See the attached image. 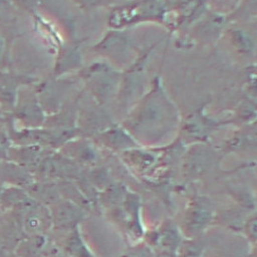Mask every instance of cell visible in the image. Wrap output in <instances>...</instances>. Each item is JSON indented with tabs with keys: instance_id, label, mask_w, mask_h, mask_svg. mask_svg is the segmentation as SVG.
<instances>
[{
	"instance_id": "6da1fadb",
	"label": "cell",
	"mask_w": 257,
	"mask_h": 257,
	"mask_svg": "<svg viewBox=\"0 0 257 257\" xmlns=\"http://www.w3.org/2000/svg\"><path fill=\"white\" fill-rule=\"evenodd\" d=\"M215 209L212 201L202 195H196L189 201L184 213L181 231L185 238L200 237L212 224Z\"/></svg>"
},
{
	"instance_id": "7a4b0ae2",
	"label": "cell",
	"mask_w": 257,
	"mask_h": 257,
	"mask_svg": "<svg viewBox=\"0 0 257 257\" xmlns=\"http://www.w3.org/2000/svg\"><path fill=\"white\" fill-rule=\"evenodd\" d=\"M184 238L181 228L171 219L164 220L157 229L145 233L143 237L144 242L154 250L159 248L172 252H177Z\"/></svg>"
},
{
	"instance_id": "3957f363",
	"label": "cell",
	"mask_w": 257,
	"mask_h": 257,
	"mask_svg": "<svg viewBox=\"0 0 257 257\" xmlns=\"http://www.w3.org/2000/svg\"><path fill=\"white\" fill-rule=\"evenodd\" d=\"M122 215L128 235L135 240L142 239L145 231L141 221V199L139 195L127 191L121 203Z\"/></svg>"
},
{
	"instance_id": "277c9868",
	"label": "cell",
	"mask_w": 257,
	"mask_h": 257,
	"mask_svg": "<svg viewBox=\"0 0 257 257\" xmlns=\"http://www.w3.org/2000/svg\"><path fill=\"white\" fill-rule=\"evenodd\" d=\"M176 253L178 257H204L205 244L200 237L184 238Z\"/></svg>"
},
{
	"instance_id": "5b68a950",
	"label": "cell",
	"mask_w": 257,
	"mask_h": 257,
	"mask_svg": "<svg viewBox=\"0 0 257 257\" xmlns=\"http://www.w3.org/2000/svg\"><path fill=\"white\" fill-rule=\"evenodd\" d=\"M118 257H156V251L143 241L136 243Z\"/></svg>"
},
{
	"instance_id": "8992f818",
	"label": "cell",
	"mask_w": 257,
	"mask_h": 257,
	"mask_svg": "<svg viewBox=\"0 0 257 257\" xmlns=\"http://www.w3.org/2000/svg\"><path fill=\"white\" fill-rule=\"evenodd\" d=\"M242 231L251 244L257 242V213L252 214L245 219Z\"/></svg>"
},
{
	"instance_id": "52a82bcc",
	"label": "cell",
	"mask_w": 257,
	"mask_h": 257,
	"mask_svg": "<svg viewBox=\"0 0 257 257\" xmlns=\"http://www.w3.org/2000/svg\"><path fill=\"white\" fill-rule=\"evenodd\" d=\"M58 215L57 219H59L61 222H70L77 218V210L74 209L72 206H60L58 208Z\"/></svg>"
},
{
	"instance_id": "ba28073f",
	"label": "cell",
	"mask_w": 257,
	"mask_h": 257,
	"mask_svg": "<svg viewBox=\"0 0 257 257\" xmlns=\"http://www.w3.org/2000/svg\"><path fill=\"white\" fill-rule=\"evenodd\" d=\"M39 214H32L25 220V229L28 232H37L42 226V220L39 219Z\"/></svg>"
},
{
	"instance_id": "9c48e42d",
	"label": "cell",
	"mask_w": 257,
	"mask_h": 257,
	"mask_svg": "<svg viewBox=\"0 0 257 257\" xmlns=\"http://www.w3.org/2000/svg\"><path fill=\"white\" fill-rule=\"evenodd\" d=\"M156 257H178L176 252L166 251V250H158L156 251Z\"/></svg>"
},
{
	"instance_id": "30bf717a",
	"label": "cell",
	"mask_w": 257,
	"mask_h": 257,
	"mask_svg": "<svg viewBox=\"0 0 257 257\" xmlns=\"http://www.w3.org/2000/svg\"><path fill=\"white\" fill-rule=\"evenodd\" d=\"M248 257H257V242L252 244V247L248 254Z\"/></svg>"
},
{
	"instance_id": "8fae6325",
	"label": "cell",
	"mask_w": 257,
	"mask_h": 257,
	"mask_svg": "<svg viewBox=\"0 0 257 257\" xmlns=\"http://www.w3.org/2000/svg\"><path fill=\"white\" fill-rule=\"evenodd\" d=\"M18 3L24 5L25 7H28V6H31L33 3H34V0H16Z\"/></svg>"
}]
</instances>
